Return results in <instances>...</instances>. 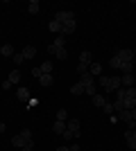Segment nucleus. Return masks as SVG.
<instances>
[{
	"label": "nucleus",
	"mask_w": 136,
	"mask_h": 151,
	"mask_svg": "<svg viewBox=\"0 0 136 151\" xmlns=\"http://www.w3.org/2000/svg\"><path fill=\"white\" fill-rule=\"evenodd\" d=\"M12 145L16 147V149H23V147H34L32 131H30V129H23L18 135H14V138H12Z\"/></svg>",
	"instance_id": "obj_1"
},
{
	"label": "nucleus",
	"mask_w": 136,
	"mask_h": 151,
	"mask_svg": "<svg viewBox=\"0 0 136 151\" xmlns=\"http://www.w3.org/2000/svg\"><path fill=\"white\" fill-rule=\"evenodd\" d=\"M97 83H100V88L104 93H116V90L123 88L120 86V77H97Z\"/></svg>",
	"instance_id": "obj_2"
},
{
	"label": "nucleus",
	"mask_w": 136,
	"mask_h": 151,
	"mask_svg": "<svg viewBox=\"0 0 136 151\" xmlns=\"http://www.w3.org/2000/svg\"><path fill=\"white\" fill-rule=\"evenodd\" d=\"M79 129H82V124H79L77 117H71V120L66 122V133L61 135L64 140H77L82 133H79Z\"/></svg>",
	"instance_id": "obj_3"
},
{
	"label": "nucleus",
	"mask_w": 136,
	"mask_h": 151,
	"mask_svg": "<svg viewBox=\"0 0 136 151\" xmlns=\"http://www.w3.org/2000/svg\"><path fill=\"white\" fill-rule=\"evenodd\" d=\"M91 63H93V54H91L89 50L79 52V63H77V75L79 77L89 72V65H91Z\"/></svg>",
	"instance_id": "obj_4"
},
{
	"label": "nucleus",
	"mask_w": 136,
	"mask_h": 151,
	"mask_svg": "<svg viewBox=\"0 0 136 151\" xmlns=\"http://www.w3.org/2000/svg\"><path fill=\"white\" fill-rule=\"evenodd\" d=\"M55 20H59L61 25H66V23H73V20H75V14H73V12H66V9H61V12L55 14Z\"/></svg>",
	"instance_id": "obj_5"
},
{
	"label": "nucleus",
	"mask_w": 136,
	"mask_h": 151,
	"mask_svg": "<svg viewBox=\"0 0 136 151\" xmlns=\"http://www.w3.org/2000/svg\"><path fill=\"white\" fill-rule=\"evenodd\" d=\"M64 45H66V36H57V38H55V41H52L50 45H48V52H50V54H55V52H57V50H61Z\"/></svg>",
	"instance_id": "obj_6"
},
{
	"label": "nucleus",
	"mask_w": 136,
	"mask_h": 151,
	"mask_svg": "<svg viewBox=\"0 0 136 151\" xmlns=\"http://www.w3.org/2000/svg\"><path fill=\"white\" fill-rule=\"evenodd\" d=\"M116 57H118V61H120V63H127V61H134V52L127 50V47H123V50L118 52Z\"/></svg>",
	"instance_id": "obj_7"
},
{
	"label": "nucleus",
	"mask_w": 136,
	"mask_h": 151,
	"mask_svg": "<svg viewBox=\"0 0 136 151\" xmlns=\"http://www.w3.org/2000/svg\"><path fill=\"white\" fill-rule=\"evenodd\" d=\"M123 138H125V142H127L129 149H136V129H134V131H125Z\"/></svg>",
	"instance_id": "obj_8"
},
{
	"label": "nucleus",
	"mask_w": 136,
	"mask_h": 151,
	"mask_svg": "<svg viewBox=\"0 0 136 151\" xmlns=\"http://www.w3.org/2000/svg\"><path fill=\"white\" fill-rule=\"evenodd\" d=\"M20 54H23L25 61H32V59L36 57V47H34V45H25V47L20 50Z\"/></svg>",
	"instance_id": "obj_9"
},
{
	"label": "nucleus",
	"mask_w": 136,
	"mask_h": 151,
	"mask_svg": "<svg viewBox=\"0 0 136 151\" xmlns=\"http://www.w3.org/2000/svg\"><path fill=\"white\" fill-rule=\"evenodd\" d=\"M134 81H136L134 72H129V75H123V77H120V86H123V88H134Z\"/></svg>",
	"instance_id": "obj_10"
},
{
	"label": "nucleus",
	"mask_w": 136,
	"mask_h": 151,
	"mask_svg": "<svg viewBox=\"0 0 136 151\" xmlns=\"http://www.w3.org/2000/svg\"><path fill=\"white\" fill-rule=\"evenodd\" d=\"M16 97H18V101H25V104H30V90H27L25 86H20V88L16 90Z\"/></svg>",
	"instance_id": "obj_11"
},
{
	"label": "nucleus",
	"mask_w": 136,
	"mask_h": 151,
	"mask_svg": "<svg viewBox=\"0 0 136 151\" xmlns=\"http://www.w3.org/2000/svg\"><path fill=\"white\" fill-rule=\"evenodd\" d=\"M16 54V50H14L12 43H2V47H0V57H14Z\"/></svg>",
	"instance_id": "obj_12"
},
{
	"label": "nucleus",
	"mask_w": 136,
	"mask_h": 151,
	"mask_svg": "<svg viewBox=\"0 0 136 151\" xmlns=\"http://www.w3.org/2000/svg\"><path fill=\"white\" fill-rule=\"evenodd\" d=\"M89 75H91V77H95V79H97V77H102V65L93 61V63L89 65Z\"/></svg>",
	"instance_id": "obj_13"
},
{
	"label": "nucleus",
	"mask_w": 136,
	"mask_h": 151,
	"mask_svg": "<svg viewBox=\"0 0 136 151\" xmlns=\"http://www.w3.org/2000/svg\"><path fill=\"white\" fill-rule=\"evenodd\" d=\"M52 131L57 133V135H64V133H66V122L55 120V124H52Z\"/></svg>",
	"instance_id": "obj_14"
},
{
	"label": "nucleus",
	"mask_w": 136,
	"mask_h": 151,
	"mask_svg": "<svg viewBox=\"0 0 136 151\" xmlns=\"http://www.w3.org/2000/svg\"><path fill=\"white\" fill-rule=\"evenodd\" d=\"M91 101H93V106H95V108H104V104H107V99H104L100 93H97L95 97H91Z\"/></svg>",
	"instance_id": "obj_15"
},
{
	"label": "nucleus",
	"mask_w": 136,
	"mask_h": 151,
	"mask_svg": "<svg viewBox=\"0 0 136 151\" xmlns=\"http://www.w3.org/2000/svg\"><path fill=\"white\" fill-rule=\"evenodd\" d=\"M7 79L12 81V86H14V83H18V81H20V70H18V68H14L12 72H9V77H7Z\"/></svg>",
	"instance_id": "obj_16"
},
{
	"label": "nucleus",
	"mask_w": 136,
	"mask_h": 151,
	"mask_svg": "<svg viewBox=\"0 0 136 151\" xmlns=\"http://www.w3.org/2000/svg\"><path fill=\"white\" fill-rule=\"evenodd\" d=\"M48 27H50V32H55L57 36H61V23H59V20H55V18H52Z\"/></svg>",
	"instance_id": "obj_17"
},
{
	"label": "nucleus",
	"mask_w": 136,
	"mask_h": 151,
	"mask_svg": "<svg viewBox=\"0 0 136 151\" xmlns=\"http://www.w3.org/2000/svg\"><path fill=\"white\" fill-rule=\"evenodd\" d=\"M71 93L73 95H84V83H82V81L73 83V86H71Z\"/></svg>",
	"instance_id": "obj_18"
},
{
	"label": "nucleus",
	"mask_w": 136,
	"mask_h": 151,
	"mask_svg": "<svg viewBox=\"0 0 136 151\" xmlns=\"http://www.w3.org/2000/svg\"><path fill=\"white\" fill-rule=\"evenodd\" d=\"M52 81H55V79H52V75H43V77L39 79V83L43 86V88H50V86H52Z\"/></svg>",
	"instance_id": "obj_19"
},
{
	"label": "nucleus",
	"mask_w": 136,
	"mask_h": 151,
	"mask_svg": "<svg viewBox=\"0 0 136 151\" xmlns=\"http://www.w3.org/2000/svg\"><path fill=\"white\" fill-rule=\"evenodd\" d=\"M27 9H30V14H39L41 12V2L39 0H30V7H27Z\"/></svg>",
	"instance_id": "obj_20"
},
{
	"label": "nucleus",
	"mask_w": 136,
	"mask_h": 151,
	"mask_svg": "<svg viewBox=\"0 0 136 151\" xmlns=\"http://www.w3.org/2000/svg\"><path fill=\"white\" fill-rule=\"evenodd\" d=\"M120 70H123V75H129V72H134V61L120 63Z\"/></svg>",
	"instance_id": "obj_21"
},
{
	"label": "nucleus",
	"mask_w": 136,
	"mask_h": 151,
	"mask_svg": "<svg viewBox=\"0 0 136 151\" xmlns=\"http://www.w3.org/2000/svg\"><path fill=\"white\" fill-rule=\"evenodd\" d=\"M79 81L84 83V88H86V86H91V83H95V77H91L89 72H86V75H82V77H79Z\"/></svg>",
	"instance_id": "obj_22"
},
{
	"label": "nucleus",
	"mask_w": 136,
	"mask_h": 151,
	"mask_svg": "<svg viewBox=\"0 0 136 151\" xmlns=\"http://www.w3.org/2000/svg\"><path fill=\"white\" fill-rule=\"evenodd\" d=\"M39 68H41V72H43V75H52V61H43Z\"/></svg>",
	"instance_id": "obj_23"
},
{
	"label": "nucleus",
	"mask_w": 136,
	"mask_h": 151,
	"mask_svg": "<svg viewBox=\"0 0 136 151\" xmlns=\"http://www.w3.org/2000/svg\"><path fill=\"white\" fill-rule=\"evenodd\" d=\"M84 95H89V97H95V95H97V86H95V83L86 86V88H84Z\"/></svg>",
	"instance_id": "obj_24"
},
{
	"label": "nucleus",
	"mask_w": 136,
	"mask_h": 151,
	"mask_svg": "<svg viewBox=\"0 0 136 151\" xmlns=\"http://www.w3.org/2000/svg\"><path fill=\"white\" fill-rule=\"evenodd\" d=\"M57 120L59 122H68V111H66V108H59L57 111Z\"/></svg>",
	"instance_id": "obj_25"
},
{
	"label": "nucleus",
	"mask_w": 136,
	"mask_h": 151,
	"mask_svg": "<svg viewBox=\"0 0 136 151\" xmlns=\"http://www.w3.org/2000/svg\"><path fill=\"white\" fill-rule=\"evenodd\" d=\"M102 111H104L107 115H116V111H113V104H109V101L104 104V108H102Z\"/></svg>",
	"instance_id": "obj_26"
},
{
	"label": "nucleus",
	"mask_w": 136,
	"mask_h": 151,
	"mask_svg": "<svg viewBox=\"0 0 136 151\" xmlns=\"http://www.w3.org/2000/svg\"><path fill=\"white\" fill-rule=\"evenodd\" d=\"M14 63H16V65H20V63H25V59H23V54H20V52H16V54H14Z\"/></svg>",
	"instance_id": "obj_27"
},
{
	"label": "nucleus",
	"mask_w": 136,
	"mask_h": 151,
	"mask_svg": "<svg viewBox=\"0 0 136 151\" xmlns=\"http://www.w3.org/2000/svg\"><path fill=\"white\" fill-rule=\"evenodd\" d=\"M109 65H111V68H116V70H120V61H118V57H111L109 59Z\"/></svg>",
	"instance_id": "obj_28"
},
{
	"label": "nucleus",
	"mask_w": 136,
	"mask_h": 151,
	"mask_svg": "<svg viewBox=\"0 0 136 151\" xmlns=\"http://www.w3.org/2000/svg\"><path fill=\"white\" fill-rule=\"evenodd\" d=\"M32 77H36V79H41V77H43V72H41V68H32Z\"/></svg>",
	"instance_id": "obj_29"
},
{
	"label": "nucleus",
	"mask_w": 136,
	"mask_h": 151,
	"mask_svg": "<svg viewBox=\"0 0 136 151\" xmlns=\"http://www.w3.org/2000/svg\"><path fill=\"white\" fill-rule=\"evenodd\" d=\"M12 88V81H9V79H5V81H2V90H9Z\"/></svg>",
	"instance_id": "obj_30"
},
{
	"label": "nucleus",
	"mask_w": 136,
	"mask_h": 151,
	"mask_svg": "<svg viewBox=\"0 0 136 151\" xmlns=\"http://www.w3.org/2000/svg\"><path fill=\"white\" fill-rule=\"evenodd\" d=\"M68 151H82V147H79V145H71V147H68Z\"/></svg>",
	"instance_id": "obj_31"
},
{
	"label": "nucleus",
	"mask_w": 136,
	"mask_h": 151,
	"mask_svg": "<svg viewBox=\"0 0 136 151\" xmlns=\"http://www.w3.org/2000/svg\"><path fill=\"white\" fill-rule=\"evenodd\" d=\"M5 129H7V126H5V122H0V133L5 131Z\"/></svg>",
	"instance_id": "obj_32"
},
{
	"label": "nucleus",
	"mask_w": 136,
	"mask_h": 151,
	"mask_svg": "<svg viewBox=\"0 0 136 151\" xmlns=\"http://www.w3.org/2000/svg\"><path fill=\"white\" fill-rule=\"evenodd\" d=\"M32 149H34V147H23L20 151H32Z\"/></svg>",
	"instance_id": "obj_33"
},
{
	"label": "nucleus",
	"mask_w": 136,
	"mask_h": 151,
	"mask_svg": "<svg viewBox=\"0 0 136 151\" xmlns=\"http://www.w3.org/2000/svg\"><path fill=\"white\" fill-rule=\"evenodd\" d=\"M132 117H134V120H136V108H132Z\"/></svg>",
	"instance_id": "obj_34"
},
{
	"label": "nucleus",
	"mask_w": 136,
	"mask_h": 151,
	"mask_svg": "<svg viewBox=\"0 0 136 151\" xmlns=\"http://www.w3.org/2000/svg\"><path fill=\"white\" fill-rule=\"evenodd\" d=\"M57 151H68V147H59V149Z\"/></svg>",
	"instance_id": "obj_35"
},
{
	"label": "nucleus",
	"mask_w": 136,
	"mask_h": 151,
	"mask_svg": "<svg viewBox=\"0 0 136 151\" xmlns=\"http://www.w3.org/2000/svg\"><path fill=\"white\" fill-rule=\"evenodd\" d=\"M132 52H134V59H136V47H134V50H132Z\"/></svg>",
	"instance_id": "obj_36"
},
{
	"label": "nucleus",
	"mask_w": 136,
	"mask_h": 151,
	"mask_svg": "<svg viewBox=\"0 0 136 151\" xmlns=\"http://www.w3.org/2000/svg\"><path fill=\"white\" fill-rule=\"evenodd\" d=\"M0 47H2V41H0Z\"/></svg>",
	"instance_id": "obj_37"
},
{
	"label": "nucleus",
	"mask_w": 136,
	"mask_h": 151,
	"mask_svg": "<svg viewBox=\"0 0 136 151\" xmlns=\"http://www.w3.org/2000/svg\"><path fill=\"white\" fill-rule=\"evenodd\" d=\"M0 5H2V2H0Z\"/></svg>",
	"instance_id": "obj_38"
}]
</instances>
